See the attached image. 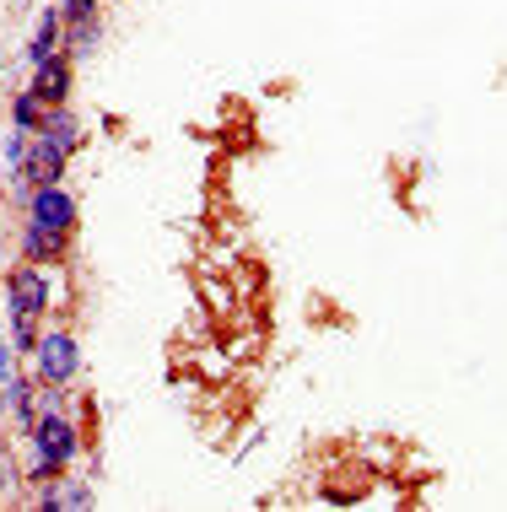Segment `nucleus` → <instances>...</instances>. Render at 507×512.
Returning a JSON list of instances; mask_svg holds the SVG:
<instances>
[{"instance_id":"obj_8","label":"nucleus","mask_w":507,"mask_h":512,"mask_svg":"<svg viewBox=\"0 0 507 512\" xmlns=\"http://www.w3.org/2000/svg\"><path fill=\"white\" fill-rule=\"evenodd\" d=\"M49 54H60V11H44V22H38V33H33V49H27V60L44 65Z\"/></svg>"},{"instance_id":"obj_5","label":"nucleus","mask_w":507,"mask_h":512,"mask_svg":"<svg viewBox=\"0 0 507 512\" xmlns=\"http://www.w3.org/2000/svg\"><path fill=\"white\" fill-rule=\"evenodd\" d=\"M27 92H33L44 108H60L65 98H71V60H65V54H49L44 65H33V87Z\"/></svg>"},{"instance_id":"obj_9","label":"nucleus","mask_w":507,"mask_h":512,"mask_svg":"<svg viewBox=\"0 0 507 512\" xmlns=\"http://www.w3.org/2000/svg\"><path fill=\"white\" fill-rule=\"evenodd\" d=\"M17 389H22L17 356H11V351H0V415H11V405H17Z\"/></svg>"},{"instance_id":"obj_11","label":"nucleus","mask_w":507,"mask_h":512,"mask_svg":"<svg viewBox=\"0 0 507 512\" xmlns=\"http://www.w3.org/2000/svg\"><path fill=\"white\" fill-rule=\"evenodd\" d=\"M11 340L17 351H38V313H11Z\"/></svg>"},{"instance_id":"obj_7","label":"nucleus","mask_w":507,"mask_h":512,"mask_svg":"<svg viewBox=\"0 0 507 512\" xmlns=\"http://www.w3.org/2000/svg\"><path fill=\"white\" fill-rule=\"evenodd\" d=\"M38 135H49V141L54 146H60L65 151V157H71V151L81 146V124H76V114H71V108H49V114H44V124H38Z\"/></svg>"},{"instance_id":"obj_1","label":"nucleus","mask_w":507,"mask_h":512,"mask_svg":"<svg viewBox=\"0 0 507 512\" xmlns=\"http://www.w3.org/2000/svg\"><path fill=\"white\" fill-rule=\"evenodd\" d=\"M27 437H33V453H38V464L44 469H65L81 453V432H76V421H65L60 410H49V415H38L33 426H27Z\"/></svg>"},{"instance_id":"obj_13","label":"nucleus","mask_w":507,"mask_h":512,"mask_svg":"<svg viewBox=\"0 0 507 512\" xmlns=\"http://www.w3.org/2000/svg\"><path fill=\"white\" fill-rule=\"evenodd\" d=\"M92 44H98V22H71V49L87 54Z\"/></svg>"},{"instance_id":"obj_12","label":"nucleus","mask_w":507,"mask_h":512,"mask_svg":"<svg viewBox=\"0 0 507 512\" xmlns=\"http://www.w3.org/2000/svg\"><path fill=\"white\" fill-rule=\"evenodd\" d=\"M98 0H60V22H92Z\"/></svg>"},{"instance_id":"obj_3","label":"nucleus","mask_w":507,"mask_h":512,"mask_svg":"<svg viewBox=\"0 0 507 512\" xmlns=\"http://www.w3.org/2000/svg\"><path fill=\"white\" fill-rule=\"evenodd\" d=\"M76 200L65 195L60 184H44V189H33L27 195V221H44V227H54V232H76Z\"/></svg>"},{"instance_id":"obj_4","label":"nucleus","mask_w":507,"mask_h":512,"mask_svg":"<svg viewBox=\"0 0 507 512\" xmlns=\"http://www.w3.org/2000/svg\"><path fill=\"white\" fill-rule=\"evenodd\" d=\"M6 297H11V313H38L44 318L49 308V281H44V270L27 259V265L11 270V281H6Z\"/></svg>"},{"instance_id":"obj_2","label":"nucleus","mask_w":507,"mask_h":512,"mask_svg":"<svg viewBox=\"0 0 507 512\" xmlns=\"http://www.w3.org/2000/svg\"><path fill=\"white\" fill-rule=\"evenodd\" d=\"M33 362H38V383H54V389H65V383L76 378V367H81V351H76V340L65 335V329H54V335H38Z\"/></svg>"},{"instance_id":"obj_6","label":"nucleus","mask_w":507,"mask_h":512,"mask_svg":"<svg viewBox=\"0 0 507 512\" xmlns=\"http://www.w3.org/2000/svg\"><path fill=\"white\" fill-rule=\"evenodd\" d=\"M65 248H71V232H54L44 221H27L22 227V259H33V265H54Z\"/></svg>"},{"instance_id":"obj_10","label":"nucleus","mask_w":507,"mask_h":512,"mask_svg":"<svg viewBox=\"0 0 507 512\" xmlns=\"http://www.w3.org/2000/svg\"><path fill=\"white\" fill-rule=\"evenodd\" d=\"M44 114L49 108L33 98V92H17V103H11V119H17V130H38L44 124Z\"/></svg>"}]
</instances>
